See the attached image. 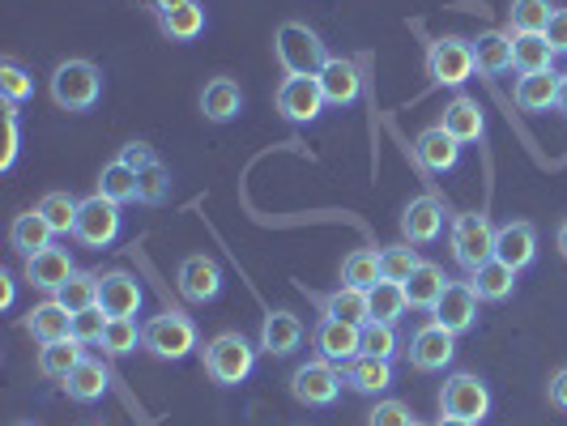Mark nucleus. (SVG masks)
Returning <instances> with one entry per match:
<instances>
[{"label":"nucleus","mask_w":567,"mask_h":426,"mask_svg":"<svg viewBox=\"0 0 567 426\" xmlns=\"http://www.w3.org/2000/svg\"><path fill=\"white\" fill-rule=\"evenodd\" d=\"M256 350H260V345H252L244 333H218V337L205 341V350H200L205 375H209L218 388H239L256 371Z\"/></svg>","instance_id":"f257e3e1"},{"label":"nucleus","mask_w":567,"mask_h":426,"mask_svg":"<svg viewBox=\"0 0 567 426\" xmlns=\"http://www.w3.org/2000/svg\"><path fill=\"white\" fill-rule=\"evenodd\" d=\"M274 56L282 64L286 77H316L329 64V48L320 43V34L303 22H282L274 34Z\"/></svg>","instance_id":"f03ea898"},{"label":"nucleus","mask_w":567,"mask_h":426,"mask_svg":"<svg viewBox=\"0 0 567 426\" xmlns=\"http://www.w3.org/2000/svg\"><path fill=\"white\" fill-rule=\"evenodd\" d=\"M103 94V73L94 60H64L52 73V103L60 112H90Z\"/></svg>","instance_id":"7ed1b4c3"},{"label":"nucleus","mask_w":567,"mask_h":426,"mask_svg":"<svg viewBox=\"0 0 567 426\" xmlns=\"http://www.w3.org/2000/svg\"><path fill=\"white\" fill-rule=\"evenodd\" d=\"M142 350H150L154 359H167V363H179L197 350V324L193 315L184 312H158L142 324Z\"/></svg>","instance_id":"20e7f679"},{"label":"nucleus","mask_w":567,"mask_h":426,"mask_svg":"<svg viewBox=\"0 0 567 426\" xmlns=\"http://www.w3.org/2000/svg\"><path fill=\"white\" fill-rule=\"evenodd\" d=\"M495 230L499 227L486 218L483 209H470V214H456L453 218V230H449L453 260L465 273H474V269H483L486 260H495Z\"/></svg>","instance_id":"39448f33"},{"label":"nucleus","mask_w":567,"mask_h":426,"mask_svg":"<svg viewBox=\"0 0 567 426\" xmlns=\"http://www.w3.org/2000/svg\"><path fill=\"white\" fill-rule=\"evenodd\" d=\"M478 73L474 64V43L461 39V34H440L426 43V77L435 85H449V90H461Z\"/></svg>","instance_id":"423d86ee"},{"label":"nucleus","mask_w":567,"mask_h":426,"mask_svg":"<svg viewBox=\"0 0 567 426\" xmlns=\"http://www.w3.org/2000/svg\"><path fill=\"white\" fill-rule=\"evenodd\" d=\"M120 230H124V214H120V205L107 200L103 193H94V197H85L82 205H78L73 239H78L82 248L103 252V248H112L115 239H120Z\"/></svg>","instance_id":"0eeeda50"},{"label":"nucleus","mask_w":567,"mask_h":426,"mask_svg":"<svg viewBox=\"0 0 567 426\" xmlns=\"http://www.w3.org/2000/svg\"><path fill=\"white\" fill-rule=\"evenodd\" d=\"M440 414L483 426V418L491 414V388H486L478 375L456 371V375L444 380V388H440Z\"/></svg>","instance_id":"6e6552de"},{"label":"nucleus","mask_w":567,"mask_h":426,"mask_svg":"<svg viewBox=\"0 0 567 426\" xmlns=\"http://www.w3.org/2000/svg\"><path fill=\"white\" fill-rule=\"evenodd\" d=\"M341 367L338 363H329V359H308L303 367H295L290 375V397L299 401V405H308V409H324V405H333L341 393Z\"/></svg>","instance_id":"1a4fd4ad"},{"label":"nucleus","mask_w":567,"mask_h":426,"mask_svg":"<svg viewBox=\"0 0 567 426\" xmlns=\"http://www.w3.org/2000/svg\"><path fill=\"white\" fill-rule=\"evenodd\" d=\"M405 354H410V367L414 371H426V375H431V371H444L456 359V333H449L444 324L431 320V324L410 333Z\"/></svg>","instance_id":"9d476101"},{"label":"nucleus","mask_w":567,"mask_h":426,"mask_svg":"<svg viewBox=\"0 0 567 426\" xmlns=\"http://www.w3.org/2000/svg\"><path fill=\"white\" fill-rule=\"evenodd\" d=\"M175 282H179V294H184L188 303H214V299L223 294V282H227V278H223V264H218L214 256H184Z\"/></svg>","instance_id":"9b49d317"},{"label":"nucleus","mask_w":567,"mask_h":426,"mask_svg":"<svg viewBox=\"0 0 567 426\" xmlns=\"http://www.w3.org/2000/svg\"><path fill=\"white\" fill-rule=\"evenodd\" d=\"M274 103H278L282 120H290V124H312L316 115L329 107V103H324V90H320L316 77H286V82L278 85V94H274Z\"/></svg>","instance_id":"f8f14e48"},{"label":"nucleus","mask_w":567,"mask_h":426,"mask_svg":"<svg viewBox=\"0 0 567 426\" xmlns=\"http://www.w3.org/2000/svg\"><path fill=\"white\" fill-rule=\"evenodd\" d=\"M444 222H449L444 200L431 197V193H426V197H414L401 209V235H405V243H414V248L435 243V239L444 235Z\"/></svg>","instance_id":"ddd939ff"},{"label":"nucleus","mask_w":567,"mask_h":426,"mask_svg":"<svg viewBox=\"0 0 567 426\" xmlns=\"http://www.w3.org/2000/svg\"><path fill=\"white\" fill-rule=\"evenodd\" d=\"M478 303H483V299L474 294L470 282H449V290L440 294V303L431 308V320L461 337V333H470V329L478 324Z\"/></svg>","instance_id":"4468645a"},{"label":"nucleus","mask_w":567,"mask_h":426,"mask_svg":"<svg viewBox=\"0 0 567 426\" xmlns=\"http://www.w3.org/2000/svg\"><path fill=\"white\" fill-rule=\"evenodd\" d=\"M142 303H145V290L133 273L115 269V273L99 278V308L112 315V320H133V315L142 312Z\"/></svg>","instance_id":"2eb2a0df"},{"label":"nucleus","mask_w":567,"mask_h":426,"mask_svg":"<svg viewBox=\"0 0 567 426\" xmlns=\"http://www.w3.org/2000/svg\"><path fill=\"white\" fill-rule=\"evenodd\" d=\"M316 82L324 90V103L329 107H354L359 94H363V73H359L354 60L346 56H329V64L316 73Z\"/></svg>","instance_id":"dca6fc26"},{"label":"nucleus","mask_w":567,"mask_h":426,"mask_svg":"<svg viewBox=\"0 0 567 426\" xmlns=\"http://www.w3.org/2000/svg\"><path fill=\"white\" fill-rule=\"evenodd\" d=\"M312 345L316 359H329L346 367L354 354H359V324H346V320H333V315H320L312 329Z\"/></svg>","instance_id":"f3484780"},{"label":"nucleus","mask_w":567,"mask_h":426,"mask_svg":"<svg viewBox=\"0 0 567 426\" xmlns=\"http://www.w3.org/2000/svg\"><path fill=\"white\" fill-rule=\"evenodd\" d=\"M495 260L512 264L516 273L538 260V230L534 222H504L495 230Z\"/></svg>","instance_id":"a211bd4d"},{"label":"nucleus","mask_w":567,"mask_h":426,"mask_svg":"<svg viewBox=\"0 0 567 426\" xmlns=\"http://www.w3.org/2000/svg\"><path fill=\"white\" fill-rule=\"evenodd\" d=\"M346 388L363 393V397H380L393 388V359H371V354H354L346 367H341Z\"/></svg>","instance_id":"6ab92c4d"},{"label":"nucleus","mask_w":567,"mask_h":426,"mask_svg":"<svg viewBox=\"0 0 567 426\" xmlns=\"http://www.w3.org/2000/svg\"><path fill=\"white\" fill-rule=\"evenodd\" d=\"M461 149H465V145L456 142L453 133H444L440 124H431V128L419 133V142H414V158H419L431 175H449V170H456V163H461Z\"/></svg>","instance_id":"aec40b11"},{"label":"nucleus","mask_w":567,"mask_h":426,"mask_svg":"<svg viewBox=\"0 0 567 426\" xmlns=\"http://www.w3.org/2000/svg\"><path fill=\"white\" fill-rule=\"evenodd\" d=\"M78 269H73V256L64 252V248H43L39 256H27V282L34 290H43V294H56L60 285L69 282Z\"/></svg>","instance_id":"412c9836"},{"label":"nucleus","mask_w":567,"mask_h":426,"mask_svg":"<svg viewBox=\"0 0 567 426\" xmlns=\"http://www.w3.org/2000/svg\"><path fill=\"white\" fill-rule=\"evenodd\" d=\"M27 333L39 341V345H52V341L73 337V312L52 294V299L34 303V308L27 312Z\"/></svg>","instance_id":"4be33fe9"},{"label":"nucleus","mask_w":567,"mask_h":426,"mask_svg":"<svg viewBox=\"0 0 567 426\" xmlns=\"http://www.w3.org/2000/svg\"><path fill=\"white\" fill-rule=\"evenodd\" d=\"M512 98L520 112H555V98H559V73L546 69V73H520L512 85Z\"/></svg>","instance_id":"5701e85b"},{"label":"nucleus","mask_w":567,"mask_h":426,"mask_svg":"<svg viewBox=\"0 0 567 426\" xmlns=\"http://www.w3.org/2000/svg\"><path fill=\"white\" fill-rule=\"evenodd\" d=\"M440 128L444 133H453L461 145H474L486 137V120H483V107H478V98H470V94H456L453 103L444 107V120H440Z\"/></svg>","instance_id":"b1692460"},{"label":"nucleus","mask_w":567,"mask_h":426,"mask_svg":"<svg viewBox=\"0 0 567 426\" xmlns=\"http://www.w3.org/2000/svg\"><path fill=\"white\" fill-rule=\"evenodd\" d=\"M60 388L69 393V401H78V405H94V401L107 397V388H112V371L103 367V359H90V354H85L82 363H78V371H73Z\"/></svg>","instance_id":"393cba45"},{"label":"nucleus","mask_w":567,"mask_h":426,"mask_svg":"<svg viewBox=\"0 0 567 426\" xmlns=\"http://www.w3.org/2000/svg\"><path fill=\"white\" fill-rule=\"evenodd\" d=\"M303 341V320L295 312H269L260 320V350L274 354V359H286L295 354Z\"/></svg>","instance_id":"a878e982"},{"label":"nucleus","mask_w":567,"mask_h":426,"mask_svg":"<svg viewBox=\"0 0 567 426\" xmlns=\"http://www.w3.org/2000/svg\"><path fill=\"white\" fill-rule=\"evenodd\" d=\"M316 303H320V315H333V320H346V324H368L371 320V303H368V290H359V285H346L341 282L333 294H312Z\"/></svg>","instance_id":"bb28decb"},{"label":"nucleus","mask_w":567,"mask_h":426,"mask_svg":"<svg viewBox=\"0 0 567 426\" xmlns=\"http://www.w3.org/2000/svg\"><path fill=\"white\" fill-rule=\"evenodd\" d=\"M200 112L209 124H230L235 115L244 112V90L230 77H214V82L200 90Z\"/></svg>","instance_id":"cd10ccee"},{"label":"nucleus","mask_w":567,"mask_h":426,"mask_svg":"<svg viewBox=\"0 0 567 426\" xmlns=\"http://www.w3.org/2000/svg\"><path fill=\"white\" fill-rule=\"evenodd\" d=\"M444 290H449V273H444L435 260H423V264L410 273V282H405V299H410V308L431 312V308L440 303Z\"/></svg>","instance_id":"c85d7f7f"},{"label":"nucleus","mask_w":567,"mask_h":426,"mask_svg":"<svg viewBox=\"0 0 567 426\" xmlns=\"http://www.w3.org/2000/svg\"><path fill=\"white\" fill-rule=\"evenodd\" d=\"M52 235H56V230L48 227V218H43L39 209H30V214H18V218H13L9 243H13L18 256H39L43 248H52Z\"/></svg>","instance_id":"c756f323"},{"label":"nucleus","mask_w":567,"mask_h":426,"mask_svg":"<svg viewBox=\"0 0 567 426\" xmlns=\"http://www.w3.org/2000/svg\"><path fill=\"white\" fill-rule=\"evenodd\" d=\"M470 285H474V294L483 303H504V299H512V290H516V269L504 264V260H486L483 269L470 273Z\"/></svg>","instance_id":"7c9ffc66"},{"label":"nucleus","mask_w":567,"mask_h":426,"mask_svg":"<svg viewBox=\"0 0 567 426\" xmlns=\"http://www.w3.org/2000/svg\"><path fill=\"white\" fill-rule=\"evenodd\" d=\"M85 359V350H82V341L78 337H64V341H52V345H43L39 350V375L43 380H69L73 371H78V363Z\"/></svg>","instance_id":"2f4dec72"},{"label":"nucleus","mask_w":567,"mask_h":426,"mask_svg":"<svg viewBox=\"0 0 567 426\" xmlns=\"http://www.w3.org/2000/svg\"><path fill=\"white\" fill-rule=\"evenodd\" d=\"M474 64H478V73L486 77H499V73H508L512 69V34L504 30H486L474 39Z\"/></svg>","instance_id":"473e14b6"},{"label":"nucleus","mask_w":567,"mask_h":426,"mask_svg":"<svg viewBox=\"0 0 567 426\" xmlns=\"http://www.w3.org/2000/svg\"><path fill=\"white\" fill-rule=\"evenodd\" d=\"M512 69L516 73H546L555 69V48L546 34H512Z\"/></svg>","instance_id":"72a5a7b5"},{"label":"nucleus","mask_w":567,"mask_h":426,"mask_svg":"<svg viewBox=\"0 0 567 426\" xmlns=\"http://www.w3.org/2000/svg\"><path fill=\"white\" fill-rule=\"evenodd\" d=\"M158 27H163L171 43H193V39L205 34V9H200L197 0H188V4L171 9V13H158Z\"/></svg>","instance_id":"f704fd0d"},{"label":"nucleus","mask_w":567,"mask_h":426,"mask_svg":"<svg viewBox=\"0 0 567 426\" xmlns=\"http://www.w3.org/2000/svg\"><path fill=\"white\" fill-rule=\"evenodd\" d=\"M368 303L371 320H380V324H398L401 315L410 312V299H405V285L401 282H375L368 290Z\"/></svg>","instance_id":"c9c22d12"},{"label":"nucleus","mask_w":567,"mask_h":426,"mask_svg":"<svg viewBox=\"0 0 567 426\" xmlns=\"http://www.w3.org/2000/svg\"><path fill=\"white\" fill-rule=\"evenodd\" d=\"M550 18H555V4L550 0H512L508 30L512 34H546Z\"/></svg>","instance_id":"e433bc0d"},{"label":"nucleus","mask_w":567,"mask_h":426,"mask_svg":"<svg viewBox=\"0 0 567 426\" xmlns=\"http://www.w3.org/2000/svg\"><path fill=\"white\" fill-rule=\"evenodd\" d=\"M341 282L371 290L375 282H384V269H380V252L375 248H354V252L341 260Z\"/></svg>","instance_id":"4c0bfd02"},{"label":"nucleus","mask_w":567,"mask_h":426,"mask_svg":"<svg viewBox=\"0 0 567 426\" xmlns=\"http://www.w3.org/2000/svg\"><path fill=\"white\" fill-rule=\"evenodd\" d=\"M99 193H103L107 200H115V205L137 200V170L124 167L120 158H115V163H107V167H103V175H99Z\"/></svg>","instance_id":"58836bf2"},{"label":"nucleus","mask_w":567,"mask_h":426,"mask_svg":"<svg viewBox=\"0 0 567 426\" xmlns=\"http://www.w3.org/2000/svg\"><path fill=\"white\" fill-rule=\"evenodd\" d=\"M56 299L69 312H85V308H99V273H85L78 269L69 282L56 290Z\"/></svg>","instance_id":"ea45409f"},{"label":"nucleus","mask_w":567,"mask_h":426,"mask_svg":"<svg viewBox=\"0 0 567 426\" xmlns=\"http://www.w3.org/2000/svg\"><path fill=\"white\" fill-rule=\"evenodd\" d=\"M78 205L82 200H73L69 193H48L34 209L48 218V227L56 230V235H73V227H78Z\"/></svg>","instance_id":"a19ab883"},{"label":"nucleus","mask_w":567,"mask_h":426,"mask_svg":"<svg viewBox=\"0 0 567 426\" xmlns=\"http://www.w3.org/2000/svg\"><path fill=\"white\" fill-rule=\"evenodd\" d=\"M398 345V324H380V320H368L359 329V354H371V359H393Z\"/></svg>","instance_id":"79ce46f5"},{"label":"nucleus","mask_w":567,"mask_h":426,"mask_svg":"<svg viewBox=\"0 0 567 426\" xmlns=\"http://www.w3.org/2000/svg\"><path fill=\"white\" fill-rule=\"evenodd\" d=\"M423 264V256L414 243H393V248H384L380 252V269H384V282H410V273Z\"/></svg>","instance_id":"37998d69"},{"label":"nucleus","mask_w":567,"mask_h":426,"mask_svg":"<svg viewBox=\"0 0 567 426\" xmlns=\"http://www.w3.org/2000/svg\"><path fill=\"white\" fill-rule=\"evenodd\" d=\"M103 354H112V359H124V354H137V345L142 341V324L137 320H107V333H103Z\"/></svg>","instance_id":"c03bdc74"},{"label":"nucleus","mask_w":567,"mask_h":426,"mask_svg":"<svg viewBox=\"0 0 567 426\" xmlns=\"http://www.w3.org/2000/svg\"><path fill=\"white\" fill-rule=\"evenodd\" d=\"M0 94H4V103H13V107L27 103L30 94H34V77H30L18 60H0Z\"/></svg>","instance_id":"a18cd8bd"},{"label":"nucleus","mask_w":567,"mask_h":426,"mask_svg":"<svg viewBox=\"0 0 567 426\" xmlns=\"http://www.w3.org/2000/svg\"><path fill=\"white\" fill-rule=\"evenodd\" d=\"M167 193H171V175L163 163L137 170V200H142V205H163Z\"/></svg>","instance_id":"49530a36"},{"label":"nucleus","mask_w":567,"mask_h":426,"mask_svg":"<svg viewBox=\"0 0 567 426\" xmlns=\"http://www.w3.org/2000/svg\"><path fill=\"white\" fill-rule=\"evenodd\" d=\"M107 320H112V315L103 312V308L73 312V337L82 341V345H99V341H103V333H107Z\"/></svg>","instance_id":"de8ad7c7"},{"label":"nucleus","mask_w":567,"mask_h":426,"mask_svg":"<svg viewBox=\"0 0 567 426\" xmlns=\"http://www.w3.org/2000/svg\"><path fill=\"white\" fill-rule=\"evenodd\" d=\"M414 423V414H410V405L405 401H375L368 414V426H410Z\"/></svg>","instance_id":"09e8293b"},{"label":"nucleus","mask_w":567,"mask_h":426,"mask_svg":"<svg viewBox=\"0 0 567 426\" xmlns=\"http://www.w3.org/2000/svg\"><path fill=\"white\" fill-rule=\"evenodd\" d=\"M18 142H22V133H18V107H13V103H4V154H0V170L13 167V158H18Z\"/></svg>","instance_id":"8fccbe9b"},{"label":"nucleus","mask_w":567,"mask_h":426,"mask_svg":"<svg viewBox=\"0 0 567 426\" xmlns=\"http://www.w3.org/2000/svg\"><path fill=\"white\" fill-rule=\"evenodd\" d=\"M120 163H124V167H133V170H145V167H154V163H158V154H154V145L128 142L124 149H120Z\"/></svg>","instance_id":"3c124183"},{"label":"nucleus","mask_w":567,"mask_h":426,"mask_svg":"<svg viewBox=\"0 0 567 426\" xmlns=\"http://www.w3.org/2000/svg\"><path fill=\"white\" fill-rule=\"evenodd\" d=\"M546 43L555 48V56H567V9H555L550 27H546Z\"/></svg>","instance_id":"603ef678"},{"label":"nucleus","mask_w":567,"mask_h":426,"mask_svg":"<svg viewBox=\"0 0 567 426\" xmlns=\"http://www.w3.org/2000/svg\"><path fill=\"white\" fill-rule=\"evenodd\" d=\"M546 397H550V405H555V409H567V367H559L555 375H550Z\"/></svg>","instance_id":"864d4df0"},{"label":"nucleus","mask_w":567,"mask_h":426,"mask_svg":"<svg viewBox=\"0 0 567 426\" xmlns=\"http://www.w3.org/2000/svg\"><path fill=\"white\" fill-rule=\"evenodd\" d=\"M0 308H13V278L0 273Z\"/></svg>","instance_id":"5fc2aeb1"},{"label":"nucleus","mask_w":567,"mask_h":426,"mask_svg":"<svg viewBox=\"0 0 567 426\" xmlns=\"http://www.w3.org/2000/svg\"><path fill=\"white\" fill-rule=\"evenodd\" d=\"M154 4V13H171V9H179V4H188V0H150Z\"/></svg>","instance_id":"6e6d98bb"},{"label":"nucleus","mask_w":567,"mask_h":426,"mask_svg":"<svg viewBox=\"0 0 567 426\" xmlns=\"http://www.w3.org/2000/svg\"><path fill=\"white\" fill-rule=\"evenodd\" d=\"M555 112L567 115V77H559V98H555Z\"/></svg>","instance_id":"4d7b16f0"},{"label":"nucleus","mask_w":567,"mask_h":426,"mask_svg":"<svg viewBox=\"0 0 567 426\" xmlns=\"http://www.w3.org/2000/svg\"><path fill=\"white\" fill-rule=\"evenodd\" d=\"M555 248H559V256L567 260V218H564V227H559V235H555Z\"/></svg>","instance_id":"13d9d810"},{"label":"nucleus","mask_w":567,"mask_h":426,"mask_svg":"<svg viewBox=\"0 0 567 426\" xmlns=\"http://www.w3.org/2000/svg\"><path fill=\"white\" fill-rule=\"evenodd\" d=\"M435 426H478V423H465V418H440Z\"/></svg>","instance_id":"bf43d9fd"},{"label":"nucleus","mask_w":567,"mask_h":426,"mask_svg":"<svg viewBox=\"0 0 567 426\" xmlns=\"http://www.w3.org/2000/svg\"><path fill=\"white\" fill-rule=\"evenodd\" d=\"M410 426H431V423H419V418H414V423H410Z\"/></svg>","instance_id":"052dcab7"},{"label":"nucleus","mask_w":567,"mask_h":426,"mask_svg":"<svg viewBox=\"0 0 567 426\" xmlns=\"http://www.w3.org/2000/svg\"><path fill=\"white\" fill-rule=\"evenodd\" d=\"M18 426H34V423H18Z\"/></svg>","instance_id":"680f3d73"}]
</instances>
